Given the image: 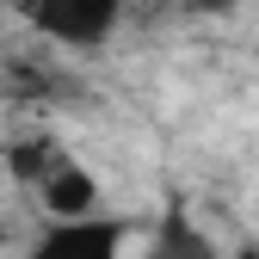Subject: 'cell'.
Returning a JSON list of instances; mask_svg holds the SVG:
<instances>
[{
	"instance_id": "6da1fadb",
	"label": "cell",
	"mask_w": 259,
	"mask_h": 259,
	"mask_svg": "<svg viewBox=\"0 0 259 259\" xmlns=\"http://www.w3.org/2000/svg\"><path fill=\"white\" fill-rule=\"evenodd\" d=\"M25 13L62 50H99V44H111L123 0H25Z\"/></svg>"
},
{
	"instance_id": "7a4b0ae2",
	"label": "cell",
	"mask_w": 259,
	"mask_h": 259,
	"mask_svg": "<svg viewBox=\"0 0 259 259\" xmlns=\"http://www.w3.org/2000/svg\"><path fill=\"white\" fill-rule=\"evenodd\" d=\"M25 259H123V222L117 216L50 222V229L25 247Z\"/></svg>"
},
{
	"instance_id": "3957f363",
	"label": "cell",
	"mask_w": 259,
	"mask_h": 259,
	"mask_svg": "<svg viewBox=\"0 0 259 259\" xmlns=\"http://www.w3.org/2000/svg\"><path fill=\"white\" fill-rule=\"evenodd\" d=\"M37 198H44L50 222H80V216H99V179H93L80 160H68L56 179L37 185Z\"/></svg>"
},
{
	"instance_id": "277c9868",
	"label": "cell",
	"mask_w": 259,
	"mask_h": 259,
	"mask_svg": "<svg viewBox=\"0 0 259 259\" xmlns=\"http://www.w3.org/2000/svg\"><path fill=\"white\" fill-rule=\"evenodd\" d=\"M154 259H216V247H210V235H204L191 216L173 210V216L154 229Z\"/></svg>"
},
{
	"instance_id": "5b68a950",
	"label": "cell",
	"mask_w": 259,
	"mask_h": 259,
	"mask_svg": "<svg viewBox=\"0 0 259 259\" xmlns=\"http://www.w3.org/2000/svg\"><path fill=\"white\" fill-rule=\"evenodd\" d=\"M62 167H68L62 142H50V136H25V142H13V179L44 185V179H56Z\"/></svg>"
},
{
	"instance_id": "8992f818",
	"label": "cell",
	"mask_w": 259,
	"mask_h": 259,
	"mask_svg": "<svg viewBox=\"0 0 259 259\" xmlns=\"http://www.w3.org/2000/svg\"><path fill=\"white\" fill-rule=\"evenodd\" d=\"M185 7H198V13H229L235 0H185Z\"/></svg>"
}]
</instances>
